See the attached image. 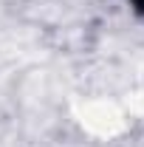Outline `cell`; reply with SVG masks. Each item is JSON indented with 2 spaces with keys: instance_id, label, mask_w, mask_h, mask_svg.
Segmentation results:
<instances>
[{
  "instance_id": "6da1fadb",
  "label": "cell",
  "mask_w": 144,
  "mask_h": 147,
  "mask_svg": "<svg viewBox=\"0 0 144 147\" xmlns=\"http://www.w3.org/2000/svg\"><path fill=\"white\" fill-rule=\"evenodd\" d=\"M133 3H136V6H139V9H144V0H133Z\"/></svg>"
}]
</instances>
